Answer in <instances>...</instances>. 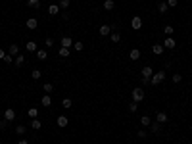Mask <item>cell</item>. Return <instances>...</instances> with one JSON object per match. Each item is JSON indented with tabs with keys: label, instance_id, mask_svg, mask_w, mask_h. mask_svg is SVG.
I'll return each instance as SVG.
<instances>
[{
	"label": "cell",
	"instance_id": "obj_1",
	"mask_svg": "<svg viewBox=\"0 0 192 144\" xmlns=\"http://www.w3.org/2000/svg\"><path fill=\"white\" fill-rule=\"evenodd\" d=\"M163 81H165V71H158V73L152 75L150 83L152 85H160V83H163Z\"/></svg>",
	"mask_w": 192,
	"mask_h": 144
},
{
	"label": "cell",
	"instance_id": "obj_2",
	"mask_svg": "<svg viewBox=\"0 0 192 144\" xmlns=\"http://www.w3.org/2000/svg\"><path fill=\"white\" fill-rule=\"evenodd\" d=\"M144 100V88H133V102H142Z\"/></svg>",
	"mask_w": 192,
	"mask_h": 144
},
{
	"label": "cell",
	"instance_id": "obj_3",
	"mask_svg": "<svg viewBox=\"0 0 192 144\" xmlns=\"http://www.w3.org/2000/svg\"><path fill=\"white\" fill-rule=\"evenodd\" d=\"M131 29H135V31L142 29V17L140 15H135V17L131 19Z\"/></svg>",
	"mask_w": 192,
	"mask_h": 144
},
{
	"label": "cell",
	"instance_id": "obj_4",
	"mask_svg": "<svg viewBox=\"0 0 192 144\" xmlns=\"http://www.w3.org/2000/svg\"><path fill=\"white\" fill-rule=\"evenodd\" d=\"M152 75H154V71H152V67H150V65H144V67H142V79L150 81V79H152Z\"/></svg>",
	"mask_w": 192,
	"mask_h": 144
},
{
	"label": "cell",
	"instance_id": "obj_5",
	"mask_svg": "<svg viewBox=\"0 0 192 144\" xmlns=\"http://www.w3.org/2000/svg\"><path fill=\"white\" fill-rule=\"evenodd\" d=\"M175 46H177V42H175L173 37H167V38L163 41V48H167V50H173Z\"/></svg>",
	"mask_w": 192,
	"mask_h": 144
},
{
	"label": "cell",
	"instance_id": "obj_6",
	"mask_svg": "<svg viewBox=\"0 0 192 144\" xmlns=\"http://www.w3.org/2000/svg\"><path fill=\"white\" fill-rule=\"evenodd\" d=\"M4 119L8 121V123H10V121H14V119H15V110H14V108H8V110L4 112Z\"/></svg>",
	"mask_w": 192,
	"mask_h": 144
},
{
	"label": "cell",
	"instance_id": "obj_7",
	"mask_svg": "<svg viewBox=\"0 0 192 144\" xmlns=\"http://www.w3.org/2000/svg\"><path fill=\"white\" fill-rule=\"evenodd\" d=\"M73 38H71V37H64V38H62V41H60V44H62V48H71V46H73Z\"/></svg>",
	"mask_w": 192,
	"mask_h": 144
},
{
	"label": "cell",
	"instance_id": "obj_8",
	"mask_svg": "<svg viewBox=\"0 0 192 144\" xmlns=\"http://www.w3.org/2000/svg\"><path fill=\"white\" fill-rule=\"evenodd\" d=\"M100 35L102 37H108V35H111V25H108V23H104V25H100Z\"/></svg>",
	"mask_w": 192,
	"mask_h": 144
},
{
	"label": "cell",
	"instance_id": "obj_9",
	"mask_svg": "<svg viewBox=\"0 0 192 144\" xmlns=\"http://www.w3.org/2000/svg\"><path fill=\"white\" fill-rule=\"evenodd\" d=\"M25 25H27V29H31V31H35V29L39 27V21H37L35 17H29V19H27V23H25Z\"/></svg>",
	"mask_w": 192,
	"mask_h": 144
},
{
	"label": "cell",
	"instance_id": "obj_10",
	"mask_svg": "<svg viewBox=\"0 0 192 144\" xmlns=\"http://www.w3.org/2000/svg\"><path fill=\"white\" fill-rule=\"evenodd\" d=\"M150 131L154 133V135H158V133L161 131V123H158V121H152V123H150Z\"/></svg>",
	"mask_w": 192,
	"mask_h": 144
},
{
	"label": "cell",
	"instance_id": "obj_11",
	"mask_svg": "<svg viewBox=\"0 0 192 144\" xmlns=\"http://www.w3.org/2000/svg\"><path fill=\"white\" fill-rule=\"evenodd\" d=\"M8 54L15 58V56L19 54V46H18V44H10V46H8Z\"/></svg>",
	"mask_w": 192,
	"mask_h": 144
},
{
	"label": "cell",
	"instance_id": "obj_12",
	"mask_svg": "<svg viewBox=\"0 0 192 144\" xmlns=\"http://www.w3.org/2000/svg\"><path fill=\"white\" fill-rule=\"evenodd\" d=\"M56 123H58V127H62V129H64V127H67V123H69V119L65 115H60L58 119H56Z\"/></svg>",
	"mask_w": 192,
	"mask_h": 144
},
{
	"label": "cell",
	"instance_id": "obj_13",
	"mask_svg": "<svg viewBox=\"0 0 192 144\" xmlns=\"http://www.w3.org/2000/svg\"><path fill=\"white\" fill-rule=\"evenodd\" d=\"M163 44H154V46H152V52H154L156 56H161V54H163Z\"/></svg>",
	"mask_w": 192,
	"mask_h": 144
},
{
	"label": "cell",
	"instance_id": "obj_14",
	"mask_svg": "<svg viewBox=\"0 0 192 144\" xmlns=\"http://www.w3.org/2000/svg\"><path fill=\"white\" fill-rule=\"evenodd\" d=\"M129 58H131L133 62H137L138 58H140V50H138V48H133V50L129 52Z\"/></svg>",
	"mask_w": 192,
	"mask_h": 144
},
{
	"label": "cell",
	"instance_id": "obj_15",
	"mask_svg": "<svg viewBox=\"0 0 192 144\" xmlns=\"http://www.w3.org/2000/svg\"><path fill=\"white\" fill-rule=\"evenodd\" d=\"M31 129H33V131H41V129H42L41 119H31Z\"/></svg>",
	"mask_w": 192,
	"mask_h": 144
},
{
	"label": "cell",
	"instance_id": "obj_16",
	"mask_svg": "<svg viewBox=\"0 0 192 144\" xmlns=\"http://www.w3.org/2000/svg\"><path fill=\"white\" fill-rule=\"evenodd\" d=\"M60 10H62V8H60L58 4H50V6H48V12H50V15H58V14H60Z\"/></svg>",
	"mask_w": 192,
	"mask_h": 144
},
{
	"label": "cell",
	"instance_id": "obj_17",
	"mask_svg": "<svg viewBox=\"0 0 192 144\" xmlns=\"http://www.w3.org/2000/svg\"><path fill=\"white\" fill-rule=\"evenodd\" d=\"M25 48H27V52H37V42H35V41L25 42Z\"/></svg>",
	"mask_w": 192,
	"mask_h": 144
},
{
	"label": "cell",
	"instance_id": "obj_18",
	"mask_svg": "<svg viewBox=\"0 0 192 144\" xmlns=\"http://www.w3.org/2000/svg\"><path fill=\"white\" fill-rule=\"evenodd\" d=\"M156 121H158V123H165V121H167V113H165V112H158Z\"/></svg>",
	"mask_w": 192,
	"mask_h": 144
},
{
	"label": "cell",
	"instance_id": "obj_19",
	"mask_svg": "<svg viewBox=\"0 0 192 144\" xmlns=\"http://www.w3.org/2000/svg\"><path fill=\"white\" fill-rule=\"evenodd\" d=\"M27 115L31 117V119H37V117H39V110H37V108H29V110H27Z\"/></svg>",
	"mask_w": 192,
	"mask_h": 144
},
{
	"label": "cell",
	"instance_id": "obj_20",
	"mask_svg": "<svg viewBox=\"0 0 192 144\" xmlns=\"http://www.w3.org/2000/svg\"><path fill=\"white\" fill-rule=\"evenodd\" d=\"M46 58H48V52H46V50H37V60L44 62Z\"/></svg>",
	"mask_w": 192,
	"mask_h": 144
},
{
	"label": "cell",
	"instance_id": "obj_21",
	"mask_svg": "<svg viewBox=\"0 0 192 144\" xmlns=\"http://www.w3.org/2000/svg\"><path fill=\"white\" fill-rule=\"evenodd\" d=\"M14 64H15V65H18V67H21V65H23V64H25V58H23V56H21V54H18V56H15V58H14Z\"/></svg>",
	"mask_w": 192,
	"mask_h": 144
},
{
	"label": "cell",
	"instance_id": "obj_22",
	"mask_svg": "<svg viewBox=\"0 0 192 144\" xmlns=\"http://www.w3.org/2000/svg\"><path fill=\"white\" fill-rule=\"evenodd\" d=\"M41 104H42V106H46V108L50 106V104H52V98H50V94H44V96H42V100H41Z\"/></svg>",
	"mask_w": 192,
	"mask_h": 144
},
{
	"label": "cell",
	"instance_id": "obj_23",
	"mask_svg": "<svg viewBox=\"0 0 192 144\" xmlns=\"http://www.w3.org/2000/svg\"><path fill=\"white\" fill-rule=\"evenodd\" d=\"M27 6L29 8H41V0H27Z\"/></svg>",
	"mask_w": 192,
	"mask_h": 144
},
{
	"label": "cell",
	"instance_id": "obj_24",
	"mask_svg": "<svg viewBox=\"0 0 192 144\" xmlns=\"http://www.w3.org/2000/svg\"><path fill=\"white\" fill-rule=\"evenodd\" d=\"M114 8H115V2H114V0H106V2H104V10L110 12V10H114Z\"/></svg>",
	"mask_w": 192,
	"mask_h": 144
},
{
	"label": "cell",
	"instance_id": "obj_25",
	"mask_svg": "<svg viewBox=\"0 0 192 144\" xmlns=\"http://www.w3.org/2000/svg\"><path fill=\"white\" fill-rule=\"evenodd\" d=\"M58 56L60 58H69V48H60V50H58Z\"/></svg>",
	"mask_w": 192,
	"mask_h": 144
},
{
	"label": "cell",
	"instance_id": "obj_26",
	"mask_svg": "<svg viewBox=\"0 0 192 144\" xmlns=\"http://www.w3.org/2000/svg\"><path fill=\"white\" fill-rule=\"evenodd\" d=\"M41 77H42V73H41L39 69H33V71H31V79H33V81H39Z\"/></svg>",
	"mask_w": 192,
	"mask_h": 144
},
{
	"label": "cell",
	"instance_id": "obj_27",
	"mask_svg": "<svg viewBox=\"0 0 192 144\" xmlns=\"http://www.w3.org/2000/svg\"><path fill=\"white\" fill-rule=\"evenodd\" d=\"M140 123H142V127H150L152 119H150L148 115H142V117H140Z\"/></svg>",
	"mask_w": 192,
	"mask_h": 144
},
{
	"label": "cell",
	"instance_id": "obj_28",
	"mask_svg": "<svg viewBox=\"0 0 192 144\" xmlns=\"http://www.w3.org/2000/svg\"><path fill=\"white\" fill-rule=\"evenodd\" d=\"M62 106H64L65 110H69V108L73 106V102H71V98H64V100H62Z\"/></svg>",
	"mask_w": 192,
	"mask_h": 144
},
{
	"label": "cell",
	"instance_id": "obj_29",
	"mask_svg": "<svg viewBox=\"0 0 192 144\" xmlns=\"http://www.w3.org/2000/svg\"><path fill=\"white\" fill-rule=\"evenodd\" d=\"M42 90H44L46 94H50L52 90H54V87H52V83H44V85H42Z\"/></svg>",
	"mask_w": 192,
	"mask_h": 144
},
{
	"label": "cell",
	"instance_id": "obj_30",
	"mask_svg": "<svg viewBox=\"0 0 192 144\" xmlns=\"http://www.w3.org/2000/svg\"><path fill=\"white\" fill-rule=\"evenodd\" d=\"M158 10H160L161 14H165V12L169 10V6H167V2H160V6H158Z\"/></svg>",
	"mask_w": 192,
	"mask_h": 144
},
{
	"label": "cell",
	"instance_id": "obj_31",
	"mask_svg": "<svg viewBox=\"0 0 192 144\" xmlns=\"http://www.w3.org/2000/svg\"><path fill=\"white\" fill-rule=\"evenodd\" d=\"M69 4H71V0H60V8H64V10H67L69 8Z\"/></svg>",
	"mask_w": 192,
	"mask_h": 144
},
{
	"label": "cell",
	"instance_id": "obj_32",
	"mask_svg": "<svg viewBox=\"0 0 192 144\" xmlns=\"http://www.w3.org/2000/svg\"><path fill=\"white\" fill-rule=\"evenodd\" d=\"M163 33L167 35V37H171V35H173V27H171V25H165V27H163Z\"/></svg>",
	"mask_w": 192,
	"mask_h": 144
},
{
	"label": "cell",
	"instance_id": "obj_33",
	"mask_svg": "<svg viewBox=\"0 0 192 144\" xmlns=\"http://www.w3.org/2000/svg\"><path fill=\"white\" fill-rule=\"evenodd\" d=\"M25 131H27L25 125H18V127H15V133H18V135H25Z\"/></svg>",
	"mask_w": 192,
	"mask_h": 144
},
{
	"label": "cell",
	"instance_id": "obj_34",
	"mask_svg": "<svg viewBox=\"0 0 192 144\" xmlns=\"http://www.w3.org/2000/svg\"><path fill=\"white\" fill-rule=\"evenodd\" d=\"M121 41V35L119 33H111V42H119Z\"/></svg>",
	"mask_w": 192,
	"mask_h": 144
},
{
	"label": "cell",
	"instance_id": "obj_35",
	"mask_svg": "<svg viewBox=\"0 0 192 144\" xmlns=\"http://www.w3.org/2000/svg\"><path fill=\"white\" fill-rule=\"evenodd\" d=\"M73 48H75L77 52H81L83 48H85V44H83V42H73Z\"/></svg>",
	"mask_w": 192,
	"mask_h": 144
},
{
	"label": "cell",
	"instance_id": "obj_36",
	"mask_svg": "<svg viewBox=\"0 0 192 144\" xmlns=\"http://www.w3.org/2000/svg\"><path fill=\"white\" fill-rule=\"evenodd\" d=\"M44 44H46L48 48H52V46H54V38H52V37H48V38L44 41Z\"/></svg>",
	"mask_w": 192,
	"mask_h": 144
},
{
	"label": "cell",
	"instance_id": "obj_37",
	"mask_svg": "<svg viewBox=\"0 0 192 144\" xmlns=\"http://www.w3.org/2000/svg\"><path fill=\"white\" fill-rule=\"evenodd\" d=\"M137 108H138L137 102H131V104H129V112H133V113H135V112H137Z\"/></svg>",
	"mask_w": 192,
	"mask_h": 144
},
{
	"label": "cell",
	"instance_id": "obj_38",
	"mask_svg": "<svg viewBox=\"0 0 192 144\" xmlns=\"http://www.w3.org/2000/svg\"><path fill=\"white\" fill-rule=\"evenodd\" d=\"M181 81H183L181 73H173V83H181Z\"/></svg>",
	"mask_w": 192,
	"mask_h": 144
},
{
	"label": "cell",
	"instance_id": "obj_39",
	"mask_svg": "<svg viewBox=\"0 0 192 144\" xmlns=\"http://www.w3.org/2000/svg\"><path fill=\"white\" fill-rule=\"evenodd\" d=\"M137 135L140 136V138H146V136H148V133H146V131H144V129H140V131H138V133H137Z\"/></svg>",
	"mask_w": 192,
	"mask_h": 144
},
{
	"label": "cell",
	"instance_id": "obj_40",
	"mask_svg": "<svg viewBox=\"0 0 192 144\" xmlns=\"http://www.w3.org/2000/svg\"><path fill=\"white\" fill-rule=\"evenodd\" d=\"M177 4H179V0H167V6H169V8H175Z\"/></svg>",
	"mask_w": 192,
	"mask_h": 144
},
{
	"label": "cell",
	"instance_id": "obj_41",
	"mask_svg": "<svg viewBox=\"0 0 192 144\" xmlns=\"http://www.w3.org/2000/svg\"><path fill=\"white\" fill-rule=\"evenodd\" d=\"M4 62H6V64H12V62H14V56H10V54H6V56H4Z\"/></svg>",
	"mask_w": 192,
	"mask_h": 144
},
{
	"label": "cell",
	"instance_id": "obj_42",
	"mask_svg": "<svg viewBox=\"0 0 192 144\" xmlns=\"http://www.w3.org/2000/svg\"><path fill=\"white\" fill-rule=\"evenodd\" d=\"M6 127H8V121H6V119H0V129L4 131Z\"/></svg>",
	"mask_w": 192,
	"mask_h": 144
},
{
	"label": "cell",
	"instance_id": "obj_43",
	"mask_svg": "<svg viewBox=\"0 0 192 144\" xmlns=\"http://www.w3.org/2000/svg\"><path fill=\"white\" fill-rule=\"evenodd\" d=\"M60 14H62V19H67V17H69V14L65 12V10H64V12H60Z\"/></svg>",
	"mask_w": 192,
	"mask_h": 144
},
{
	"label": "cell",
	"instance_id": "obj_44",
	"mask_svg": "<svg viewBox=\"0 0 192 144\" xmlns=\"http://www.w3.org/2000/svg\"><path fill=\"white\" fill-rule=\"evenodd\" d=\"M4 56H6V54H4V50L0 48V60H4Z\"/></svg>",
	"mask_w": 192,
	"mask_h": 144
},
{
	"label": "cell",
	"instance_id": "obj_45",
	"mask_svg": "<svg viewBox=\"0 0 192 144\" xmlns=\"http://www.w3.org/2000/svg\"><path fill=\"white\" fill-rule=\"evenodd\" d=\"M19 144H27V140H19Z\"/></svg>",
	"mask_w": 192,
	"mask_h": 144
}]
</instances>
